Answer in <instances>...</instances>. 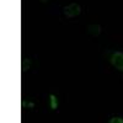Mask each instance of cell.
<instances>
[{
  "mask_svg": "<svg viewBox=\"0 0 123 123\" xmlns=\"http://www.w3.org/2000/svg\"><path fill=\"white\" fill-rule=\"evenodd\" d=\"M63 10H64V15L68 16V17H75V16H78V15L81 12L80 6H79L78 4H75V3L65 6Z\"/></svg>",
  "mask_w": 123,
  "mask_h": 123,
  "instance_id": "cell-1",
  "label": "cell"
},
{
  "mask_svg": "<svg viewBox=\"0 0 123 123\" xmlns=\"http://www.w3.org/2000/svg\"><path fill=\"white\" fill-rule=\"evenodd\" d=\"M111 63L118 70L123 71V53L122 52H115L111 57Z\"/></svg>",
  "mask_w": 123,
  "mask_h": 123,
  "instance_id": "cell-2",
  "label": "cell"
},
{
  "mask_svg": "<svg viewBox=\"0 0 123 123\" xmlns=\"http://www.w3.org/2000/svg\"><path fill=\"white\" fill-rule=\"evenodd\" d=\"M87 33L92 37H96L101 33V27L98 25H89L87 26Z\"/></svg>",
  "mask_w": 123,
  "mask_h": 123,
  "instance_id": "cell-3",
  "label": "cell"
},
{
  "mask_svg": "<svg viewBox=\"0 0 123 123\" xmlns=\"http://www.w3.org/2000/svg\"><path fill=\"white\" fill-rule=\"evenodd\" d=\"M49 98H50V108H52V110H57V108H58V100H57V96L52 94V95L49 96Z\"/></svg>",
  "mask_w": 123,
  "mask_h": 123,
  "instance_id": "cell-4",
  "label": "cell"
},
{
  "mask_svg": "<svg viewBox=\"0 0 123 123\" xmlns=\"http://www.w3.org/2000/svg\"><path fill=\"white\" fill-rule=\"evenodd\" d=\"M30 63H31V60H30V59H24L22 70H28V69H30Z\"/></svg>",
  "mask_w": 123,
  "mask_h": 123,
  "instance_id": "cell-5",
  "label": "cell"
},
{
  "mask_svg": "<svg viewBox=\"0 0 123 123\" xmlns=\"http://www.w3.org/2000/svg\"><path fill=\"white\" fill-rule=\"evenodd\" d=\"M110 123H123V118L121 117H113L110 119Z\"/></svg>",
  "mask_w": 123,
  "mask_h": 123,
  "instance_id": "cell-6",
  "label": "cell"
},
{
  "mask_svg": "<svg viewBox=\"0 0 123 123\" xmlns=\"http://www.w3.org/2000/svg\"><path fill=\"white\" fill-rule=\"evenodd\" d=\"M26 107L33 108V107H35V104H33V102H28V104H26Z\"/></svg>",
  "mask_w": 123,
  "mask_h": 123,
  "instance_id": "cell-7",
  "label": "cell"
}]
</instances>
